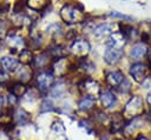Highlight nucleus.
<instances>
[{
    "label": "nucleus",
    "instance_id": "obj_29",
    "mask_svg": "<svg viewBox=\"0 0 151 140\" xmlns=\"http://www.w3.org/2000/svg\"><path fill=\"white\" fill-rule=\"evenodd\" d=\"M53 102L50 99H44L40 105V112H50L53 111Z\"/></svg>",
    "mask_w": 151,
    "mask_h": 140
},
{
    "label": "nucleus",
    "instance_id": "obj_22",
    "mask_svg": "<svg viewBox=\"0 0 151 140\" xmlns=\"http://www.w3.org/2000/svg\"><path fill=\"white\" fill-rule=\"evenodd\" d=\"M96 104V100L92 99V98H87V96H84L79 100L78 102V107L80 111H90Z\"/></svg>",
    "mask_w": 151,
    "mask_h": 140
},
{
    "label": "nucleus",
    "instance_id": "obj_23",
    "mask_svg": "<svg viewBox=\"0 0 151 140\" xmlns=\"http://www.w3.org/2000/svg\"><path fill=\"white\" fill-rule=\"evenodd\" d=\"M26 4L33 11H41L48 5V0H27Z\"/></svg>",
    "mask_w": 151,
    "mask_h": 140
},
{
    "label": "nucleus",
    "instance_id": "obj_19",
    "mask_svg": "<svg viewBox=\"0 0 151 140\" xmlns=\"http://www.w3.org/2000/svg\"><path fill=\"white\" fill-rule=\"evenodd\" d=\"M48 55H50V53H47V52H42V53L38 54L33 59L34 67H37V68H44L47 65V62H48Z\"/></svg>",
    "mask_w": 151,
    "mask_h": 140
},
{
    "label": "nucleus",
    "instance_id": "obj_8",
    "mask_svg": "<svg viewBox=\"0 0 151 140\" xmlns=\"http://www.w3.org/2000/svg\"><path fill=\"white\" fill-rule=\"evenodd\" d=\"M123 55H124V49L123 48L107 47V49L104 53V61L107 65H116L117 62L120 61Z\"/></svg>",
    "mask_w": 151,
    "mask_h": 140
},
{
    "label": "nucleus",
    "instance_id": "obj_31",
    "mask_svg": "<svg viewBox=\"0 0 151 140\" xmlns=\"http://www.w3.org/2000/svg\"><path fill=\"white\" fill-rule=\"evenodd\" d=\"M118 87H119V92H122V93H127V92L131 89V82L125 78L124 81H123Z\"/></svg>",
    "mask_w": 151,
    "mask_h": 140
},
{
    "label": "nucleus",
    "instance_id": "obj_27",
    "mask_svg": "<svg viewBox=\"0 0 151 140\" xmlns=\"http://www.w3.org/2000/svg\"><path fill=\"white\" fill-rule=\"evenodd\" d=\"M65 91H66V86H65L63 82H58V84H55V85L51 88V94H52L53 96L60 98V96L65 93Z\"/></svg>",
    "mask_w": 151,
    "mask_h": 140
},
{
    "label": "nucleus",
    "instance_id": "obj_5",
    "mask_svg": "<svg viewBox=\"0 0 151 140\" xmlns=\"http://www.w3.org/2000/svg\"><path fill=\"white\" fill-rule=\"evenodd\" d=\"M91 51V46L88 44L87 40L85 39H77L72 42L71 47H70V52L72 55L79 58V59H84L86 58V55L90 53Z\"/></svg>",
    "mask_w": 151,
    "mask_h": 140
},
{
    "label": "nucleus",
    "instance_id": "obj_26",
    "mask_svg": "<svg viewBox=\"0 0 151 140\" xmlns=\"http://www.w3.org/2000/svg\"><path fill=\"white\" fill-rule=\"evenodd\" d=\"M79 67H80L85 73H92V72H94V71H96V66H94V64H93L91 60L86 59V58L80 59Z\"/></svg>",
    "mask_w": 151,
    "mask_h": 140
},
{
    "label": "nucleus",
    "instance_id": "obj_20",
    "mask_svg": "<svg viewBox=\"0 0 151 140\" xmlns=\"http://www.w3.org/2000/svg\"><path fill=\"white\" fill-rule=\"evenodd\" d=\"M33 53L31 49H27V48H24L20 53H19V61L24 65H28V64H32L33 62Z\"/></svg>",
    "mask_w": 151,
    "mask_h": 140
},
{
    "label": "nucleus",
    "instance_id": "obj_38",
    "mask_svg": "<svg viewBox=\"0 0 151 140\" xmlns=\"http://www.w3.org/2000/svg\"><path fill=\"white\" fill-rule=\"evenodd\" d=\"M146 101H147V104H149L150 107H151V93L147 94V96H146Z\"/></svg>",
    "mask_w": 151,
    "mask_h": 140
},
{
    "label": "nucleus",
    "instance_id": "obj_6",
    "mask_svg": "<svg viewBox=\"0 0 151 140\" xmlns=\"http://www.w3.org/2000/svg\"><path fill=\"white\" fill-rule=\"evenodd\" d=\"M6 42L12 53H20L25 48V40L18 34H8Z\"/></svg>",
    "mask_w": 151,
    "mask_h": 140
},
{
    "label": "nucleus",
    "instance_id": "obj_18",
    "mask_svg": "<svg viewBox=\"0 0 151 140\" xmlns=\"http://www.w3.org/2000/svg\"><path fill=\"white\" fill-rule=\"evenodd\" d=\"M27 92V88L25 86V84L22 82H14L11 87H9V93L13 94L15 98H21L22 95H25Z\"/></svg>",
    "mask_w": 151,
    "mask_h": 140
},
{
    "label": "nucleus",
    "instance_id": "obj_17",
    "mask_svg": "<svg viewBox=\"0 0 151 140\" xmlns=\"http://www.w3.org/2000/svg\"><path fill=\"white\" fill-rule=\"evenodd\" d=\"M140 125H142V120H140L139 116L131 119L129 121V124L124 126V133H125V135H131L132 133H134L140 127Z\"/></svg>",
    "mask_w": 151,
    "mask_h": 140
},
{
    "label": "nucleus",
    "instance_id": "obj_37",
    "mask_svg": "<svg viewBox=\"0 0 151 140\" xmlns=\"http://www.w3.org/2000/svg\"><path fill=\"white\" fill-rule=\"evenodd\" d=\"M4 105H5V98L2 95H0V109H2Z\"/></svg>",
    "mask_w": 151,
    "mask_h": 140
},
{
    "label": "nucleus",
    "instance_id": "obj_13",
    "mask_svg": "<svg viewBox=\"0 0 151 140\" xmlns=\"http://www.w3.org/2000/svg\"><path fill=\"white\" fill-rule=\"evenodd\" d=\"M112 33H113V25L107 24V22L100 24L97 27H94V29H93V34L97 38H104V36H107Z\"/></svg>",
    "mask_w": 151,
    "mask_h": 140
},
{
    "label": "nucleus",
    "instance_id": "obj_36",
    "mask_svg": "<svg viewBox=\"0 0 151 140\" xmlns=\"http://www.w3.org/2000/svg\"><path fill=\"white\" fill-rule=\"evenodd\" d=\"M0 140H9V134L6 132H0Z\"/></svg>",
    "mask_w": 151,
    "mask_h": 140
},
{
    "label": "nucleus",
    "instance_id": "obj_34",
    "mask_svg": "<svg viewBox=\"0 0 151 140\" xmlns=\"http://www.w3.org/2000/svg\"><path fill=\"white\" fill-rule=\"evenodd\" d=\"M80 127L85 128V131L88 132V133H91V131H92V124H91L88 120H83V121L80 122Z\"/></svg>",
    "mask_w": 151,
    "mask_h": 140
},
{
    "label": "nucleus",
    "instance_id": "obj_12",
    "mask_svg": "<svg viewBox=\"0 0 151 140\" xmlns=\"http://www.w3.org/2000/svg\"><path fill=\"white\" fill-rule=\"evenodd\" d=\"M146 54H147V46L144 42H138L133 45L130 51V56L131 59H134V60H139L144 58Z\"/></svg>",
    "mask_w": 151,
    "mask_h": 140
},
{
    "label": "nucleus",
    "instance_id": "obj_28",
    "mask_svg": "<svg viewBox=\"0 0 151 140\" xmlns=\"http://www.w3.org/2000/svg\"><path fill=\"white\" fill-rule=\"evenodd\" d=\"M51 128H52V131H53L54 133H57V134H64V133H65V131H66V128H65V126H64L63 121H60V120L54 121V122L52 124Z\"/></svg>",
    "mask_w": 151,
    "mask_h": 140
},
{
    "label": "nucleus",
    "instance_id": "obj_14",
    "mask_svg": "<svg viewBox=\"0 0 151 140\" xmlns=\"http://www.w3.org/2000/svg\"><path fill=\"white\" fill-rule=\"evenodd\" d=\"M66 67H67V60H66V58L54 59V62H53V75L63 76L66 73Z\"/></svg>",
    "mask_w": 151,
    "mask_h": 140
},
{
    "label": "nucleus",
    "instance_id": "obj_11",
    "mask_svg": "<svg viewBox=\"0 0 151 140\" xmlns=\"http://www.w3.org/2000/svg\"><path fill=\"white\" fill-rule=\"evenodd\" d=\"M0 65L2 67V71L5 72H15L18 69V66H19V61L12 56H2L0 59Z\"/></svg>",
    "mask_w": 151,
    "mask_h": 140
},
{
    "label": "nucleus",
    "instance_id": "obj_41",
    "mask_svg": "<svg viewBox=\"0 0 151 140\" xmlns=\"http://www.w3.org/2000/svg\"><path fill=\"white\" fill-rule=\"evenodd\" d=\"M150 60H151V49H150Z\"/></svg>",
    "mask_w": 151,
    "mask_h": 140
},
{
    "label": "nucleus",
    "instance_id": "obj_9",
    "mask_svg": "<svg viewBox=\"0 0 151 140\" xmlns=\"http://www.w3.org/2000/svg\"><path fill=\"white\" fill-rule=\"evenodd\" d=\"M125 42H126V38L120 32H113L112 34L109 35L106 45L107 47H112V48H123Z\"/></svg>",
    "mask_w": 151,
    "mask_h": 140
},
{
    "label": "nucleus",
    "instance_id": "obj_15",
    "mask_svg": "<svg viewBox=\"0 0 151 140\" xmlns=\"http://www.w3.org/2000/svg\"><path fill=\"white\" fill-rule=\"evenodd\" d=\"M99 98L104 108H110L116 102V95L111 91H101L99 94Z\"/></svg>",
    "mask_w": 151,
    "mask_h": 140
},
{
    "label": "nucleus",
    "instance_id": "obj_3",
    "mask_svg": "<svg viewBox=\"0 0 151 140\" xmlns=\"http://www.w3.org/2000/svg\"><path fill=\"white\" fill-rule=\"evenodd\" d=\"M79 91L81 92L84 96L92 98L94 100L100 94V87H99L98 81L91 78H86L79 84Z\"/></svg>",
    "mask_w": 151,
    "mask_h": 140
},
{
    "label": "nucleus",
    "instance_id": "obj_42",
    "mask_svg": "<svg viewBox=\"0 0 151 140\" xmlns=\"http://www.w3.org/2000/svg\"><path fill=\"white\" fill-rule=\"evenodd\" d=\"M0 91H1V84H0Z\"/></svg>",
    "mask_w": 151,
    "mask_h": 140
},
{
    "label": "nucleus",
    "instance_id": "obj_24",
    "mask_svg": "<svg viewBox=\"0 0 151 140\" xmlns=\"http://www.w3.org/2000/svg\"><path fill=\"white\" fill-rule=\"evenodd\" d=\"M32 69L27 66V65H24V67L22 68H20V71H19V74H18V76H19V79H20V82H27V81H29L31 80V78H32Z\"/></svg>",
    "mask_w": 151,
    "mask_h": 140
},
{
    "label": "nucleus",
    "instance_id": "obj_32",
    "mask_svg": "<svg viewBox=\"0 0 151 140\" xmlns=\"http://www.w3.org/2000/svg\"><path fill=\"white\" fill-rule=\"evenodd\" d=\"M109 15H110V16H113V18L125 19V20H132V19H133L132 16H130V15H126V14H122V13H119V12H117V11H112V12H111Z\"/></svg>",
    "mask_w": 151,
    "mask_h": 140
},
{
    "label": "nucleus",
    "instance_id": "obj_21",
    "mask_svg": "<svg viewBox=\"0 0 151 140\" xmlns=\"http://www.w3.org/2000/svg\"><path fill=\"white\" fill-rule=\"evenodd\" d=\"M123 115L120 114H114L112 116V122H111V132L112 133H117L120 129H123Z\"/></svg>",
    "mask_w": 151,
    "mask_h": 140
},
{
    "label": "nucleus",
    "instance_id": "obj_7",
    "mask_svg": "<svg viewBox=\"0 0 151 140\" xmlns=\"http://www.w3.org/2000/svg\"><path fill=\"white\" fill-rule=\"evenodd\" d=\"M146 73H147V67L143 62H136L130 67V74L132 79L137 82H143L145 80Z\"/></svg>",
    "mask_w": 151,
    "mask_h": 140
},
{
    "label": "nucleus",
    "instance_id": "obj_25",
    "mask_svg": "<svg viewBox=\"0 0 151 140\" xmlns=\"http://www.w3.org/2000/svg\"><path fill=\"white\" fill-rule=\"evenodd\" d=\"M48 53H50L52 56H54L55 59H58V58H65V55L67 54V51H65V47H64V46H61V45H55V46H53V47L50 48Z\"/></svg>",
    "mask_w": 151,
    "mask_h": 140
},
{
    "label": "nucleus",
    "instance_id": "obj_10",
    "mask_svg": "<svg viewBox=\"0 0 151 140\" xmlns=\"http://www.w3.org/2000/svg\"><path fill=\"white\" fill-rule=\"evenodd\" d=\"M105 78H106V82L110 86H112V87L119 86L124 81V79H125L124 73L122 71H111V72H109L106 74Z\"/></svg>",
    "mask_w": 151,
    "mask_h": 140
},
{
    "label": "nucleus",
    "instance_id": "obj_40",
    "mask_svg": "<svg viewBox=\"0 0 151 140\" xmlns=\"http://www.w3.org/2000/svg\"><path fill=\"white\" fill-rule=\"evenodd\" d=\"M100 140H110V136H107V135H105V136H103Z\"/></svg>",
    "mask_w": 151,
    "mask_h": 140
},
{
    "label": "nucleus",
    "instance_id": "obj_35",
    "mask_svg": "<svg viewBox=\"0 0 151 140\" xmlns=\"http://www.w3.org/2000/svg\"><path fill=\"white\" fill-rule=\"evenodd\" d=\"M9 80V75L5 71H0V84H5Z\"/></svg>",
    "mask_w": 151,
    "mask_h": 140
},
{
    "label": "nucleus",
    "instance_id": "obj_1",
    "mask_svg": "<svg viewBox=\"0 0 151 140\" xmlns=\"http://www.w3.org/2000/svg\"><path fill=\"white\" fill-rule=\"evenodd\" d=\"M60 16L61 19L70 25L73 24H79L81 21H84V12L81 6H74V5H64L63 8L60 9Z\"/></svg>",
    "mask_w": 151,
    "mask_h": 140
},
{
    "label": "nucleus",
    "instance_id": "obj_33",
    "mask_svg": "<svg viewBox=\"0 0 151 140\" xmlns=\"http://www.w3.org/2000/svg\"><path fill=\"white\" fill-rule=\"evenodd\" d=\"M12 116L8 114H2L0 115V125H9V122L12 121Z\"/></svg>",
    "mask_w": 151,
    "mask_h": 140
},
{
    "label": "nucleus",
    "instance_id": "obj_2",
    "mask_svg": "<svg viewBox=\"0 0 151 140\" xmlns=\"http://www.w3.org/2000/svg\"><path fill=\"white\" fill-rule=\"evenodd\" d=\"M143 111H144L143 99L139 95H134L125 105V107L123 109V118H126L130 120L133 118H138L143 113Z\"/></svg>",
    "mask_w": 151,
    "mask_h": 140
},
{
    "label": "nucleus",
    "instance_id": "obj_16",
    "mask_svg": "<svg viewBox=\"0 0 151 140\" xmlns=\"http://www.w3.org/2000/svg\"><path fill=\"white\" fill-rule=\"evenodd\" d=\"M13 120L18 124V125H26L29 120V113L26 112L24 108L19 107L14 111V114H13Z\"/></svg>",
    "mask_w": 151,
    "mask_h": 140
},
{
    "label": "nucleus",
    "instance_id": "obj_4",
    "mask_svg": "<svg viewBox=\"0 0 151 140\" xmlns=\"http://www.w3.org/2000/svg\"><path fill=\"white\" fill-rule=\"evenodd\" d=\"M53 84H54V75L51 72L42 71V72L38 73V75L35 76L37 88H38V91H40L42 93H45L48 89H51Z\"/></svg>",
    "mask_w": 151,
    "mask_h": 140
},
{
    "label": "nucleus",
    "instance_id": "obj_39",
    "mask_svg": "<svg viewBox=\"0 0 151 140\" xmlns=\"http://www.w3.org/2000/svg\"><path fill=\"white\" fill-rule=\"evenodd\" d=\"M136 140H149L147 138H145V136H139V138H137Z\"/></svg>",
    "mask_w": 151,
    "mask_h": 140
},
{
    "label": "nucleus",
    "instance_id": "obj_30",
    "mask_svg": "<svg viewBox=\"0 0 151 140\" xmlns=\"http://www.w3.org/2000/svg\"><path fill=\"white\" fill-rule=\"evenodd\" d=\"M7 35H8V32H7V24H6L4 20H0V40L6 39Z\"/></svg>",
    "mask_w": 151,
    "mask_h": 140
}]
</instances>
